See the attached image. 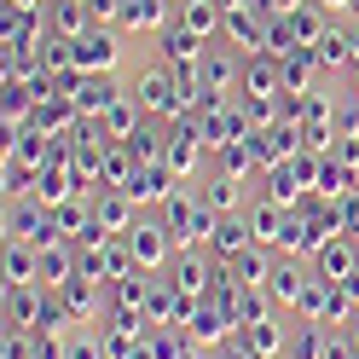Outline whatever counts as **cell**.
Returning <instances> with one entry per match:
<instances>
[{
  "label": "cell",
  "mask_w": 359,
  "mask_h": 359,
  "mask_svg": "<svg viewBox=\"0 0 359 359\" xmlns=\"http://www.w3.org/2000/svg\"><path fill=\"white\" fill-rule=\"evenodd\" d=\"M163 226L174 238V250H191V243H209L215 238V209L203 203V197H186V191H174L168 203H163Z\"/></svg>",
  "instance_id": "6da1fadb"
},
{
  "label": "cell",
  "mask_w": 359,
  "mask_h": 359,
  "mask_svg": "<svg viewBox=\"0 0 359 359\" xmlns=\"http://www.w3.org/2000/svg\"><path fill=\"white\" fill-rule=\"evenodd\" d=\"M116 35H110V29H81L76 41H70V70L76 76H110V64H116Z\"/></svg>",
  "instance_id": "7a4b0ae2"
},
{
  "label": "cell",
  "mask_w": 359,
  "mask_h": 359,
  "mask_svg": "<svg viewBox=\"0 0 359 359\" xmlns=\"http://www.w3.org/2000/svg\"><path fill=\"white\" fill-rule=\"evenodd\" d=\"M128 250H133V266H163L168 250H174V238L163 220H133L128 226Z\"/></svg>",
  "instance_id": "3957f363"
},
{
  "label": "cell",
  "mask_w": 359,
  "mask_h": 359,
  "mask_svg": "<svg viewBox=\"0 0 359 359\" xmlns=\"http://www.w3.org/2000/svg\"><path fill=\"white\" fill-rule=\"evenodd\" d=\"M93 226L104 232V238H128V226H133V197L116 186V191H104V197H93Z\"/></svg>",
  "instance_id": "277c9868"
},
{
  "label": "cell",
  "mask_w": 359,
  "mask_h": 359,
  "mask_svg": "<svg viewBox=\"0 0 359 359\" xmlns=\"http://www.w3.org/2000/svg\"><path fill=\"white\" fill-rule=\"evenodd\" d=\"M41 319H47V302L29 284H6V330H41Z\"/></svg>",
  "instance_id": "5b68a950"
},
{
  "label": "cell",
  "mask_w": 359,
  "mask_h": 359,
  "mask_svg": "<svg viewBox=\"0 0 359 359\" xmlns=\"http://www.w3.org/2000/svg\"><path fill=\"white\" fill-rule=\"evenodd\" d=\"M70 99H76V116H104L122 93H116V81H110V76H81Z\"/></svg>",
  "instance_id": "8992f818"
},
{
  "label": "cell",
  "mask_w": 359,
  "mask_h": 359,
  "mask_svg": "<svg viewBox=\"0 0 359 359\" xmlns=\"http://www.w3.org/2000/svg\"><path fill=\"white\" fill-rule=\"evenodd\" d=\"M203 53H209V47H203V35L186 29V24L163 35V58L174 64V70H197V64H203Z\"/></svg>",
  "instance_id": "52a82bcc"
},
{
  "label": "cell",
  "mask_w": 359,
  "mask_h": 359,
  "mask_svg": "<svg viewBox=\"0 0 359 359\" xmlns=\"http://www.w3.org/2000/svg\"><path fill=\"white\" fill-rule=\"evenodd\" d=\"M99 133L104 140H133V133H140V99H116L99 116Z\"/></svg>",
  "instance_id": "ba28073f"
},
{
  "label": "cell",
  "mask_w": 359,
  "mask_h": 359,
  "mask_svg": "<svg viewBox=\"0 0 359 359\" xmlns=\"http://www.w3.org/2000/svg\"><path fill=\"white\" fill-rule=\"evenodd\" d=\"M353 273H359V250H353V243H325V250H319V278H330V284L342 278L348 284Z\"/></svg>",
  "instance_id": "9c48e42d"
},
{
  "label": "cell",
  "mask_w": 359,
  "mask_h": 359,
  "mask_svg": "<svg viewBox=\"0 0 359 359\" xmlns=\"http://www.w3.org/2000/svg\"><path fill=\"white\" fill-rule=\"evenodd\" d=\"M180 24L197 29V35H215L226 24V12H220V0H180Z\"/></svg>",
  "instance_id": "30bf717a"
},
{
  "label": "cell",
  "mask_w": 359,
  "mask_h": 359,
  "mask_svg": "<svg viewBox=\"0 0 359 359\" xmlns=\"http://www.w3.org/2000/svg\"><path fill=\"white\" fill-rule=\"evenodd\" d=\"M163 163H168L174 174H191V168H197V128H174V133H168Z\"/></svg>",
  "instance_id": "8fae6325"
},
{
  "label": "cell",
  "mask_w": 359,
  "mask_h": 359,
  "mask_svg": "<svg viewBox=\"0 0 359 359\" xmlns=\"http://www.w3.org/2000/svg\"><path fill=\"white\" fill-rule=\"evenodd\" d=\"M232 76H243V64H232L226 53H203V64H197V87L203 93H220Z\"/></svg>",
  "instance_id": "7c38bea8"
},
{
  "label": "cell",
  "mask_w": 359,
  "mask_h": 359,
  "mask_svg": "<svg viewBox=\"0 0 359 359\" xmlns=\"http://www.w3.org/2000/svg\"><path fill=\"white\" fill-rule=\"evenodd\" d=\"M122 29L128 35L163 29V0H122Z\"/></svg>",
  "instance_id": "4fadbf2b"
},
{
  "label": "cell",
  "mask_w": 359,
  "mask_h": 359,
  "mask_svg": "<svg viewBox=\"0 0 359 359\" xmlns=\"http://www.w3.org/2000/svg\"><path fill=\"white\" fill-rule=\"evenodd\" d=\"M197 197H203V203H209L215 215H232V209L243 203V191H238V174H215V180H209V186L197 191Z\"/></svg>",
  "instance_id": "5bb4252c"
},
{
  "label": "cell",
  "mask_w": 359,
  "mask_h": 359,
  "mask_svg": "<svg viewBox=\"0 0 359 359\" xmlns=\"http://www.w3.org/2000/svg\"><path fill=\"white\" fill-rule=\"evenodd\" d=\"M35 273H41L35 243H6V284H35Z\"/></svg>",
  "instance_id": "9a60e30c"
},
{
  "label": "cell",
  "mask_w": 359,
  "mask_h": 359,
  "mask_svg": "<svg viewBox=\"0 0 359 359\" xmlns=\"http://www.w3.org/2000/svg\"><path fill=\"white\" fill-rule=\"evenodd\" d=\"M87 18H93V12H81L76 0H58V6H53V29H58V41H76V35L87 29Z\"/></svg>",
  "instance_id": "2e32d148"
},
{
  "label": "cell",
  "mask_w": 359,
  "mask_h": 359,
  "mask_svg": "<svg viewBox=\"0 0 359 359\" xmlns=\"http://www.w3.org/2000/svg\"><path fill=\"white\" fill-rule=\"evenodd\" d=\"M174 296H180V302L203 296V261H180V273H174Z\"/></svg>",
  "instance_id": "e0dca14e"
},
{
  "label": "cell",
  "mask_w": 359,
  "mask_h": 359,
  "mask_svg": "<svg viewBox=\"0 0 359 359\" xmlns=\"http://www.w3.org/2000/svg\"><path fill=\"white\" fill-rule=\"evenodd\" d=\"M348 191H353V168L325 163V168H319V197H348Z\"/></svg>",
  "instance_id": "ac0fdd59"
},
{
  "label": "cell",
  "mask_w": 359,
  "mask_h": 359,
  "mask_svg": "<svg viewBox=\"0 0 359 359\" xmlns=\"http://www.w3.org/2000/svg\"><path fill=\"white\" fill-rule=\"evenodd\" d=\"M41 203H70V174H64V168H47V174H41Z\"/></svg>",
  "instance_id": "d6986e66"
},
{
  "label": "cell",
  "mask_w": 359,
  "mask_h": 359,
  "mask_svg": "<svg viewBox=\"0 0 359 359\" xmlns=\"http://www.w3.org/2000/svg\"><path fill=\"white\" fill-rule=\"evenodd\" d=\"M266 278H273V296H278V302H296L302 290H307L296 266H273V273H266Z\"/></svg>",
  "instance_id": "ffe728a7"
},
{
  "label": "cell",
  "mask_w": 359,
  "mask_h": 359,
  "mask_svg": "<svg viewBox=\"0 0 359 359\" xmlns=\"http://www.w3.org/2000/svg\"><path fill=\"white\" fill-rule=\"evenodd\" d=\"M278 336H284L278 325H266V319H261V325L243 330V348H250V353H273V348H278Z\"/></svg>",
  "instance_id": "44dd1931"
},
{
  "label": "cell",
  "mask_w": 359,
  "mask_h": 359,
  "mask_svg": "<svg viewBox=\"0 0 359 359\" xmlns=\"http://www.w3.org/2000/svg\"><path fill=\"white\" fill-rule=\"evenodd\" d=\"M319 64H348V35L325 29V35H319Z\"/></svg>",
  "instance_id": "7402d4cb"
},
{
  "label": "cell",
  "mask_w": 359,
  "mask_h": 359,
  "mask_svg": "<svg viewBox=\"0 0 359 359\" xmlns=\"http://www.w3.org/2000/svg\"><path fill=\"white\" fill-rule=\"evenodd\" d=\"M64 359H110L104 342H93V336H76V342H64Z\"/></svg>",
  "instance_id": "603a6c76"
},
{
  "label": "cell",
  "mask_w": 359,
  "mask_h": 359,
  "mask_svg": "<svg viewBox=\"0 0 359 359\" xmlns=\"http://www.w3.org/2000/svg\"><path fill=\"white\" fill-rule=\"evenodd\" d=\"M348 58H359V24L348 29Z\"/></svg>",
  "instance_id": "cb8c5ba5"
},
{
  "label": "cell",
  "mask_w": 359,
  "mask_h": 359,
  "mask_svg": "<svg viewBox=\"0 0 359 359\" xmlns=\"http://www.w3.org/2000/svg\"><path fill=\"white\" fill-rule=\"evenodd\" d=\"M319 6H336V12H342V6H348V0H319Z\"/></svg>",
  "instance_id": "d4e9b609"
}]
</instances>
